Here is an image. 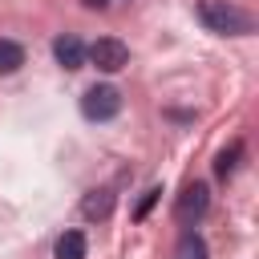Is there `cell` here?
<instances>
[{"mask_svg":"<svg viewBox=\"0 0 259 259\" xmlns=\"http://www.w3.org/2000/svg\"><path fill=\"white\" fill-rule=\"evenodd\" d=\"M206 210H210V186L206 182H186L182 194H178V202H174V219L182 227H194Z\"/></svg>","mask_w":259,"mask_h":259,"instance_id":"3","label":"cell"},{"mask_svg":"<svg viewBox=\"0 0 259 259\" xmlns=\"http://www.w3.org/2000/svg\"><path fill=\"white\" fill-rule=\"evenodd\" d=\"M158 194H162V190H158V186H150V190L142 194V202H138V210H134V219H146V210H150V206L158 202Z\"/></svg>","mask_w":259,"mask_h":259,"instance_id":"11","label":"cell"},{"mask_svg":"<svg viewBox=\"0 0 259 259\" xmlns=\"http://www.w3.org/2000/svg\"><path fill=\"white\" fill-rule=\"evenodd\" d=\"M85 61H93L101 73H121V69L130 65V49H125V40H117V36H101V40H93V45L85 49Z\"/></svg>","mask_w":259,"mask_h":259,"instance_id":"4","label":"cell"},{"mask_svg":"<svg viewBox=\"0 0 259 259\" xmlns=\"http://www.w3.org/2000/svg\"><path fill=\"white\" fill-rule=\"evenodd\" d=\"M57 259H85V235L81 231H65L57 239Z\"/></svg>","mask_w":259,"mask_h":259,"instance_id":"8","label":"cell"},{"mask_svg":"<svg viewBox=\"0 0 259 259\" xmlns=\"http://www.w3.org/2000/svg\"><path fill=\"white\" fill-rule=\"evenodd\" d=\"M109 0H85V8H105Z\"/></svg>","mask_w":259,"mask_h":259,"instance_id":"12","label":"cell"},{"mask_svg":"<svg viewBox=\"0 0 259 259\" xmlns=\"http://www.w3.org/2000/svg\"><path fill=\"white\" fill-rule=\"evenodd\" d=\"M53 57H57V65L61 69H81L85 65V45H81V36H73V32H65V36H57L53 40Z\"/></svg>","mask_w":259,"mask_h":259,"instance_id":"5","label":"cell"},{"mask_svg":"<svg viewBox=\"0 0 259 259\" xmlns=\"http://www.w3.org/2000/svg\"><path fill=\"white\" fill-rule=\"evenodd\" d=\"M24 65V49L16 40H0V73H16Z\"/></svg>","mask_w":259,"mask_h":259,"instance_id":"10","label":"cell"},{"mask_svg":"<svg viewBox=\"0 0 259 259\" xmlns=\"http://www.w3.org/2000/svg\"><path fill=\"white\" fill-rule=\"evenodd\" d=\"M198 20L210 32H219V36H247L255 28V20L239 4H231V0H202L198 4Z\"/></svg>","mask_w":259,"mask_h":259,"instance_id":"1","label":"cell"},{"mask_svg":"<svg viewBox=\"0 0 259 259\" xmlns=\"http://www.w3.org/2000/svg\"><path fill=\"white\" fill-rule=\"evenodd\" d=\"M239 158H243V142H231L227 150H219V158H214V174H219V178H231V174L239 170Z\"/></svg>","mask_w":259,"mask_h":259,"instance_id":"7","label":"cell"},{"mask_svg":"<svg viewBox=\"0 0 259 259\" xmlns=\"http://www.w3.org/2000/svg\"><path fill=\"white\" fill-rule=\"evenodd\" d=\"M81 113L89 121H113L121 113V93L113 85H89L81 97Z\"/></svg>","mask_w":259,"mask_h":259,"instance_id":"2","label":"cell"},{"mask_svg":"<svg viewBox=\"0 0 259 259\" xmlns=\"http://www.w3.org/2000/svg\"><path fill=\"white\" fill-rule=\"evenodd\" d=\"M109 210H113V194L109 190H89L81 198V214L85 219H109Z\"/></svg>","mask_w":259,"mask_h":259,"instance_id":"6","label":"cell"},{"mask_svg":"<svg viewBox=\"0 0 259 259\" xmlns=\"http://www.w3.org/2000/svg\"><path fill=\"white\" fill-rule=\"evenodd\" d=\"M174 259H206V243H202V235L186 231V235L178 239V247H174Z\"/></svg>","mask_w":259,"mask_h":259,"instance_id":"9","label":"cell"}]
</instances>
